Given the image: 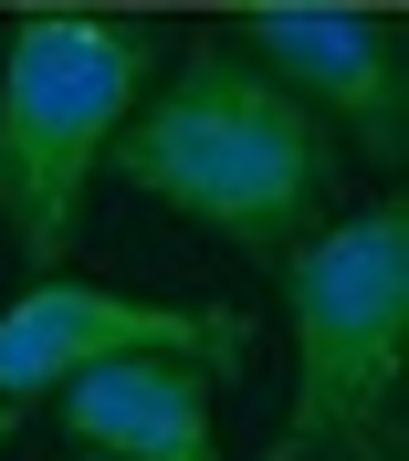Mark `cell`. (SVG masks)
<instances>
[{"label": "cell", "mask_w": 409, "mask_h": 461, "mask_svg": "<svg viewBox=\"0 0 409 461\" xmlns=\"http://www.w3.org/2000/svg\"><path fill=\"white\" fill-rule=\"evenodd\" d=\"M105 168L158 210L221 230L232 252L273 262L336 200V126L304 95H284L241 42H189L168 74H147Z\"/></svg>", "instance_id": "obj_1"}, {"label": "cell", "mask_w": 409, "mask_h": 461, "mask_svg": "<svg viewBox=\"0 0 409 461\" xmlns=\"http://www.w3.org/2000/svg\"><path fill=\"white\" fill-rule=\"evenodd\" d=\"M158 74V32L126 11H32L0 42V230L22 262H63L95 168Z\"/></svg>", "instance_id": "obj_2"}, {"label": "cell", "mask_w": 409, "mask_h": 461, "mask_svg": "<svg viewBox=\"0 0 409 461\" xmlns=\"http://www.w3.org/2000/svg\"><path fill=\"white\" fill-rule=\"evenodd\" d=\"M284 284V336H294V399L273 461H325L388 420L399 399V357H409V210L399 189L368 200L357 221L304 230L294 252H273Z\"/></svg>", "instance_id": "obj_3"}, {"label": "cell", "mask_w": 409, "mask_h": 461, "mask_svg": "<svg viewBox=\"0 0 409 461\" xmlns=\"http://www.w3.org/2000/svg\"><path fill=\"white\" fill-rule=\"evenodd\" d=\"M95 357H189L221 377L252 367V315L241 304H147V294H105V284H32L22 304H0V399L32 409L63 377H85Z\"/></svg>", "instance_id": "obj_4"}, {"label": "cell", "mask_w": 409, "mask_h": 461, "mask_svg": "<svg viewBox=\"0 0 409 461\" xmlns=\"http://www.w3.org/2000/svg\"><path fill=\"white\" fill-rule=\"evenodd\" d=\"M232 42L263 63L284 95H304L325 126H347L378 168H399V147H409V42H399L388 11H347V0H263V11H241Z\"/></svg>", "instance_id": "obj_5"}, {"label": "cell", "mask_w": 409, "mask_h": 461, "mask_svg": "<svg viewBox=\"0 0 409 461\" xmlns=\"http://www.w3.org/2000/svg\"><path fill=\"white\" fill-rule=\"evenodd\" d=\"M53 399H63V430L95 461H221L210 377L189 357H95Z\"/></svg>", "instance_id": "obj_6"}, {"label": "cell", "mask_w": 409, "mask_h": 461, "mask_svg": "<svg viewBox=\"0 0 409 461\" xmlns=\"http://www.w3.org/2000/svg\"><path fill=\"white\" fill-rule=\"evenodd\" d=\"M347 461H399V451H388V440H368V451H347Z\"/></svg>", "instance_id": "obj_7"}, {"label": "cell", "mask_w": 409, "mask_h": 461, "mask_svg": "<svg viewBox=\"0 0 409 461\" xmlns=\"http://www.w3.org/2000/svg\"><path fill=\"white\" fill-rule=\"evenodd\" d=\"M11 430H22V409H11V399H0V440H11Z\"/></svg>", "instance_id": "obj_8"}, {"label": "cell", "mask_w": 409, "mask_h": 461, "mask_svg": "<svg viewBox=\"0 0 409 461\" xmlns=\"http://www.w3.org/2000/svg\"><path fill=\"white\" fill-rule=\"evenodd\" d=\"M85 461H95V451H85Z\"/></svg>", "instance_id": "obj_9"}]
</instances>
